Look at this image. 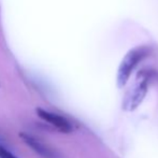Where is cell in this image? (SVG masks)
<instances>
[{"instance_id": "6da1fadb", "label": "cell", "mask_w": 158, "mask_h": 158, "mask_svg": "<svg viewBox=\"0 0 158 158\" xmlns=\"http://www.w3.org/2000/svg\"><path fill=\"white\" fill-rule=\"evenodd\" d=\"M37 114L41 119L45 121L50 125L59 130L60 132L68 133L72 130V125L71 123L66 118V117L61 116V115L57 114V113L48 112V111L44 110V109L38 108L37 109Z\"/></svg>"}, {"instance_id": "7a4b0ae2", "label": "cell", "mask_w": 158, "mask_h": 158, "mask_svg": "<svg viewBox=\"0 0 158 158\" xmlns=\"http://www.w3.org/2000/svg\"><path fill=\"white\" fill-rule=\"evenodd\" d=\"M148 92V84L146 81H142L138 83V85L126 96L123 102V108L125 111H133L140 106L143 101L144 97Z\"/></svg>"}, {"instance_id": "3957f363", "label": "cell", "mask_w": 158, "mask_h": 158, "mask_svg": "<svg viewBox=\"0 0 158 158\" xmlns=\"http://www.w3.org/2000/svg\"><path fill=\"white\" fill-rule=\"evenodd\" d=\"M19 135H21V138L23 139V141L25 142L32 151H35L37 154H39L42 158H59V155L57 154L56 151L53 150L52 148L46 145L45 143L40 141L37 138L31 137V135H27V133H21Z\"/></svg>"}, {"instance_id": "277c9868", "label": "cell", "mask_w": 158, "mask_h": 158, "mask_svg": "<svg viewBox=\"0 0 158 158\" xmlns=\"http://www.w3.org/2000/svg\"><path fill=\"white\" fill-rule=\"evenodd\" d=\"M0 158H17L15 155H13L11 152H9L6 148L0 145Z\"/></svg>"}]
</instances>
